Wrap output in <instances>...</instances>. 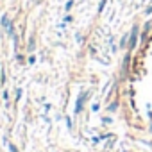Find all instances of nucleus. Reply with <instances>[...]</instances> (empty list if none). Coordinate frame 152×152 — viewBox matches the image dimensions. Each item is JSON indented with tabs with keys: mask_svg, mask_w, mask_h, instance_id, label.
Here are the masks:
<instances>
[{
	"mask_svg": "<svg viewBox=\"0 0 152 152\" xmlns=\"http://www.w3.org/2000/svg\"><path fill=\"white\" fill-rule=\"evenodd\" d=\"M20 99H22V90L18 88V90H16V100H20Z\"/></svg>",
	"mask_w": 152,
	"mask_h": 152,
	"instance_id": "7ed1b4c3",
	"label": "nucleus"
},
{
	"mask_svg": "<svg viewBox=\"0 0 152 152\" xmlns=\"http://www.w3.org/2000/svg\"><path fill=\"white\" fill-rule=\"evenodd\" d=\"M7 147H9V150H11V152H18V148H16L13 143H7Z\"/></svg>",
	"mask_w": 152,
	"mask_h": 152,
	"instance_id": "f03ea898",
	"label": "nucleus"
},
{
	"mask_svg": "<svg viewBox=\"0 0 152 152\" xmlns=\"http://www.w3.org/2000/svg\"><path fill=\"white\" fill-rule=\"evenodd\" d=\"M136 36H138V29L134 27V29H132V34H131V41H129V48H131V50H132L134 45H136Z\"/></svg>",
	"mask_w": 152,
	"mask_h": 152,
	"instance_id": "f257e3e1",
	"label": "nucleus"
}]
</instances>
